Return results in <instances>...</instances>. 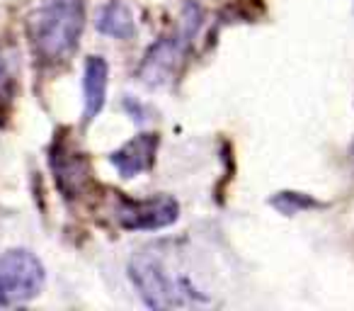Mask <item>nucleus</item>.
<instances>
[{"label": "nucleus", "instance_id": "obj_1", "mask_svg": "<svg viewBox=\"0 0 354 311\" xmlns=\"http://www.w3.org/2000/svg\"><path fill=\"white\" fill-rule=\"evenodd\" d=\"M129 277L148 309H177V306L209 304L207 296L189 282L187 275L172 270L153 248L138 251L129 263Z\"/></svg>", "mask_w": 354, "mask_h": 311}, {"label": "nucleus", "instance_id": "obj_2", "mask_svg": "<svg viewBox=\"0 0 354 311\" xmlns=\"http://www.w3.org/2000/svg\"><path fill=\"white\" fill-rule=\"evenodd\" d=\"M83 27V0H41L30 22L37 54L46 61H64L75 51Z\"/></svg>", "mask_w": 354, "mask_h": 311}, {"label": "nucleus", "instance_id": "obj_3", "mask_svg": "<svg viewBox=\"0 0 354 311\" xmlns=\"http://www.w3.org/2000/svg\"><path fill=\"white\" fill-rule=\"evenodd\" d=\"M204 20V10L187 0L180 15V27L172 35L160 37L151 49L146 51L141 66H138V80L148 88H165L175 80V75L183 69V61L187 56L192 39L197 37Z\"/></svg>", "mask_w": 354, "mask_h": 311}, {"label": "nucleus", "instance_id": "obj_4", "mask_svg": "<svg viewBox=\"0 0 354 311\" xmlns=\"http://www.w3.org/2000/svg\"><path fill=\"white\" fill-rule=\"evenodd\" d=\"M46 272L41 260L25 248L0 256V309L25 304L41 292Z\"/></svg>", "mask_w": 354, "mask_h": 311}, {"label": "nucleus", "instance_id": "obj_5", "mask_svg": "<svg viewBox=\"0 0 354 311\" xmlns=\"http://www.w3.org/2000/svg\"><path fill=\"white\" fill-rule=\"evenodd\" d=\"M180 207L172 197H148V199H122L117 207V219L129 231H158L177 222Z\"/></svg>", "mask_w": 354, "mask_h": 311}, {"label": "nucleus", "instance_id": "obj_6", "mask_svg": "<svg viewBox=\"0 0 354 311\" xmlns=\"http://www.w3.org/2000/svg\"><path fill=\"white\" fill-rule=\"evenodd\" d=\"M158 134H138L131 141H127L122 148L109 156L112 166L119 170L122 178H136L138 173L148 170L156 161V151H158Z\"/></svg>", "mask_w": 354, "mask_h": 311}, {"label": "nucleus", "instance_id": "obj_7", "mask_svg": "<svg viewBox=\"0 0 354 311\" xmlns=\"http://www.w3.org/2000/svg\"><path fill=\"white\" fill-rule=\"evenodd\" d=\"M107 80H109V64L102 56H88L83 69V95H85V107L83 119L93 122L104 107L107 100Z\"/></svg>", "mask_w": 354, "mask_h": 311}, {"label": "nucleus", "instance_id": "obj_8", "mask_svg": "<svg viewBox=\"0 0 354 311\" xmlns=\"http://www.w3.org/2000/svg\"><path fill=\"white\" fill-rule=\"evenodd\" d=\"M51 168H54V178L59 183V188L68 197L78 195L83 190L85 180H88V166H85V161L80 159L78 153L56 151L51 156Z\"/></svg>", "mask_w": 354, "mask_h": 311}, {"label": "nucleus", "instance_id": "obj_9", "mask_svg": "<svg viewBox=\"0 0 354 311\" xmlns=\"http://www.w3.org/2000/svg\"><path fill=\"white\" fill-rule=\"evenodd\" d=\"M95 27H97V32L114 37V39H131L136 35L133 15L129 10V6H124L122 0H112V3L100 8L97 17H95Z\"/></svg>", "mask_w": 354, "mask_h": 311}, {"label": "nucleus", "instance_id": "obj_10", "mask_svg": "<svg viewBox=\"0 0 354 311\" xmlns=\"http://www.w3.org/2000/svg\"><path fill=\"white\" fill-rule=\"evenodd\" d=\"M272 204H274L279 212L284 214H299L304 212V209H313V207H320V202H315V199H310L308 195H301V193H279L274 199H272Z\"/></svg>", "mask_w": 354, "mask_h": 311}]
</instances>
